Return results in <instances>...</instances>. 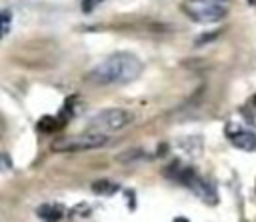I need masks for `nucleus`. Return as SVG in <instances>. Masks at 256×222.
<instances>
[{
    "mask_svg": "<svg viewBox=\"0 0 256 222\" xmlns=\"http://www.w3.org/2000/svg\"><path fill=\"white\" fill-rule=\"evenodd\" d=\"M144 70V64L138 56L130 52H116L108 58H104L100 64H96L88 72V80L98 86L108 84H128L134 82Z\"/></svg>",
    "mask_w": 256,
    "mask_h": 222,
    "instance_id": "obj_1",
    "label": "nucleus"
},
{
    "mask_svg": "<svg viewBox=\"0 0 256 222\" xmlns=\"http://www.w3.org/2000/svg\"><path fill=\"white\" fill-rule=\"evenodd\" d=\"M106 144V136L100 132H84V134H74V136H58L52 142L54 152H86L94 150Z\"/></svg>",
    "mask_w": 256,
    "mask_h": 222,
    "instance_id": "obj_2",
    "label": "nucleus"
},
{
    "mask_svg": "<svg viewBox=\"0 0 256 222\" xmlns=\"http://www.w3.org/2000/svg\"><path fill=\"white\" fill-rule=\"evenodd\" d=\"M180 6L188 18L202 22V24H212L226 16V8L210 0H182Z\"/></svg>",
    "mask_w": 256,
    "mask_h": 222,
    "instance_id": "obj_3",
    "label": "nucleus"
},
{
    "mask_svg": "<svg viewBox=\"0 0 256 222\" xmlns=\"http://www.w3.org/2000/svg\"><path fill=\"white\" fill-rule=\"evenodd\" d=\"M132 122V114L122 110V108H108L98 112L96 116L90 118V130L92 132H114Z\"/></svg>",
    "mask_w": 256,
    "mask_h": 222,
    "instance_id": "obj_4",
    "label": "nucleus"
},
{
    "mask_svg": "<svg viewBox=\"0 0 256 222\" xmlns=\"http://www.w3.org/2000/svg\"><path fill=\"white\" fill-rule=\"evenodd\" d=\"M174 178L178 182H182L186 188H190L196 196H200L206 204H216L218 202V196H216V190L210 182H206L202 176H198L192 168H178Z\"/></svg>",
    "mask_w": 256,
    "mask_h": 222,
    "instance_id": "obj_5",
    "label": "nucleus"
},
{
    "mask_svg": "<svg viewBox=\"0 0 256 222\" xmlns=\"http://www.w3.org/2000/svg\"><path fill=\"white\" fill-rule=\"evenodd\" d=\"M230 142H232L236 148L244 150V152L256 150V134H254L252 130H238V132L230 134Z\"/></svg>",
    "mask_w": 256,
    "mask_h": 222,
    "instance_id": "obj_6",
    "label": "nucleus"
},
{
    "mask_svg": "<svg viewBox=\"0 0 256 222\" xmlns=\"http://www.w3.org/2000/svg\"><path fill=\"white\" fill-rule=\"evenodd\" d=\"M36 214H38V218L42 222H58L64 216V206L52 204V202L50 204H42V206H38Z\"/></svg>",
    "mask_w": 256,
    "mask_h": 222,
    "instance_id": "obj_7",
    "label": "nucleus"
},
{
    "mask_svg": "<svg viewBox=\"0 0 256 222\" xmlns=\"http://www.w3.org/2000/svg\"><path fill=\"white\" fill-rule=\"evenodd\" d=\"M64 124H66V118H62V116H42V118L38 120L36 128H38V132H42V134H52V132L60 130Z\"/></svg>",
    "mask_w": 256,
    "mask_h": 222,
    "instance_id": "obj_8",
    "label": "nucleus"
},
{
    "mask_svg": "<svg viewBox=\"0 0 256 222\" xmlns=\"http://www.w3.org/2000/svg\"><path fill=\"white\" fill-rule=\"evenodd\" d=\"M116 190H118V184L108 182V180H98L92 184V192L96 194H114Z\"/></svg>",
    "mask_w": 256,
    "mask_h": 222,
    "instance_id": "obj_9",
    "label": "nucleus"
},
{
    "mask_svg": "<svg viewBox=\"0 0 256 222\" xmlns=\"http://www.w3.org/2000/svg\"><path fill=\"white\" fill-rule=\"evenodd\" d=\"M10 30V12L8 10H2V34L6 36Z\"/></svg>",
    "mask_w": 256,
    "mask_h": 222,
    "instance_id": "obj_10",
    "label": "nucleus"
},
{
    "mask_svg": "<svg viewBox=\"0 0 256 222\" xmlns=\"http://www.w3.org/2000/svg\"><path fill=\"white\" fill-rule=\"evenodd\" d=\"M100 2H102V0H82V10L88 14V12H92Z\"/></svg>",
    "mask_w": 256,
    "mask_h": 222,
    "instance_id": "obj_11",
    "label": "nucleus"
},
{
    "mask_svg": "<svg viewBox=\"0 0 256 222\" xmlns=\"http://www.w3.org/2000/svg\"><path fill=\"white\" fill-rule=\"evenodd\" d=\"M218 34H220V32H210V34H202V36L198 38V42H196V44L200 46V44H204V42H210V40H212V38H216Z\"/></svg>",
    "mask_w": 256,
    "mask_h": 222,
    "instance_id": "obj_12",
    "label": "nucleus"
},
{
    "mask_svg": "<svg viewBox=\"0 0 256 222\" xmlns=\"http://www.w3.org/2000/svg\"><path fill=\"white\" fill-rule=\"evenodd\" d=\"M174 222H188V220H186V218H176Z\"/></svg>",
    "mask_w": 256,
    "mask_h": 222,
    "instance_id": "obj_13",
    "label": "nucleus"
},
{
    "mask_svg": "<svg viewBox=\"0 0 256 222\" xmlns=\"http://www.w3.org/2000/svg\"><path fill=\"white\" fill-rule=\"evenodd\" d=\"M252 106H254V110H256V96L252 98Z\"/></svg>",
    "mask_w": 256,
    "mask_h": 222,
    "instance_id": "obj_14",
    "label": "nucleus"
},
{
    "mask_svg": "<svg viewBox=\"0 0 256 222\" xmlns=\"http://www.w3.org/2000/svg\"><path fill=\"white\" fill-rule=\"evenodd\" d=\"M248 2H250V4H256V0H248Z\"/></svg>",
    "mask_w": 256,
    "mask_h": 222,
    "instance_id": "obj_15",
    "label": "nucleus"
},
{
    "mask_svg": "<svg viewBox=\"0 0 256 222\" xmlns=\"http://www.w3.org/2000/svg\"><path fill=\"white\" fill-rule=\"evenodd\" d=\"M216 2H228V0H216Z\"/></svg>",
    "mask_w": 256,
    "mask_h": 222,
    "instance_id": "obj_16",
    "label": "nucleus"
}]
</instances>
